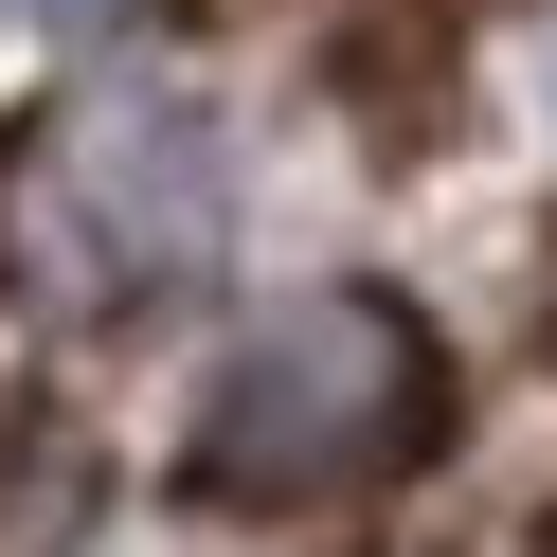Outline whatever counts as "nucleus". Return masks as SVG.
<instances>
[{"label": "nucleus", "instance_id": "f257e3e1", "mask_svg": "<svg viewBox=\"0 0 557 557\" xmlns=\"http://www.w3.org/2000/svg\"><path fill=\"white\" fill-rule=\"evenodd\" d=\"M216 234H234V162L181 90H73L0 145V288L54 324H126L198 288Z\"/></svg>", "mask_w": 557, "mask_h": 557}, {"label": "nucleus", "instance_id": "f03ea898", "mask_svg": "<svg viewBox=\"0 0 557 557\" xmlns=\"http://www.w3.org/2000/svg\"><path fill=\"white\" fill-rule=\"evenodd\" d=\"M449 413V360L396 288H288L198 396V485L216 504H342V485L413 468Z\"/></svg>", "mask_w": 557, "mask_h": 557}, {"label": "nucleus", "instance_id": "7ed1b4c3", "mask_svg": "<svg viewBox=\"0 0 557 557\" xmlns=\"http://www.w3.org/2000/svg\"><path fill=\"white\" fill-rule=\"evenodd\" d=\"M37 18H126V0H37Z\"/></svg>", "mask_w": 557, "mask_h": 557}]
</instances>
